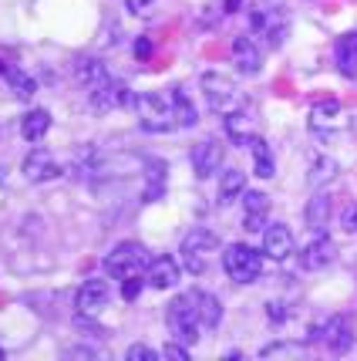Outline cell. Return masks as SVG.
<instances>
[{"instance_id":"cell-1","label":"cell","mask_w":357,"mask_h":361,"mask_svg":"<svg viewBox=\"0 0 357 361\" xmlns=\"http://www.w3.org/2000/svg\"><path fill=\"white\" fill-rule=\"evenodd\" d=\"M202 85V94H206V105L216 111V115H233L246 105V94L239 92V85L219 71H206L199 78Z\"/></svg>"},{"instance_id":"cell-2","label":"cell","mask_w":357,"mask_h":361,"mask_svg":"<svg viewBox=\"0 0 357 361\" xmlns=\"http://www.w3.org/2000/svg\"><path fill=\"white\" fill-rule=\"evenodd\" d=\"M149 264H152V253H149V247L139 243V240H125V243H118V247L105 257V270H108L111 277H118V281H125V277H142V274L149 270Z\"/></svg>"},{"instance_id":"cell-3","label":"cell","mask_w":357,"mask_h":361,"mask_svg":"<svg viewBox=\"0 0 357 361\" xmlns=\"http://www.w3.org/2000/svg\"><path fill=\"white\" fill-rule=\"evenodd\" d=\"M223 270L236 283H253L263 274V253L246 247V243H230L223 250Z\"/></svg>"},{"instance_id":"cell-4","label":"cell","mask_w":357,"mask_h":361,"mask_svg":"<svg viewBox=\"0 0 357 361\" xmlns=\"http://www.w3.org/2000/svg\"><path fill=\"white\" fill-rule=\"evenodd\" d=\"M165 321H169V331L175 341L182 345H196L199 341V314H196V300H192V290L189 294H179V298L169 304L165 311Z\"/></svg>"},{"instance_id":"cell-5","label":"cell","mask_w":357,"mask_h":361,"mask_svg":"<svg viewBox=\"0 0 357 361\" xmlns=\"http://www.w3.org/2000/svg\"><path fill=\"white\" fill-rule=\"evenodd\" d=\"M219 247L216 233H209V230H189L182 236V247H179V264L189 270V274H196L202 277L206 270H209V253Z\"/></svg>"},{"instance_id":"cell-6","label":"cell","mask_w":357,"mask_h":361,"mask_svg":"<svg viewBox=\"0 0 357 361\" xmlns=\"http://www.w3.org/2000/svg\"><path fill=\"white\" fill-rule=\"evenodd\" d=\"M135 109H139V118H142V128H145V132H169V128H175L172 102L162 98V94H156V92L139 94V98H135Z\"/></svg>"},{"instance_id":"cell-7","label":"cell","mask_w":357,"mask_h":361,"mask_svg":"<svg viewBox=\"0 0 357 361\" xmlns=\"http://www.w3.org/2000/svg\"><path fill=\"white\" fill-rule=\"evenodd\" d=\"M347 126H351V118H347V111L341 109V102H334V98L317 102L311 109V128L317 135H337V132H344Z\"/></svg>"},{"instance_id":"cell-8","label":"cell","mask_w":357,"mask_h":361,"mask_svg":"<svg viewBox=\"0 0 357 361\" xmlns=\"http://www.w3.org/2000/svg\"><path fill=\"white\" fill-rule=\"evenodd\" d=\"M249 20H253V31H260V37L266 41V47H280L287 31H290V20L280 14L277 7H256Z\"/></svg>"},{"instance_id":"cell-9","label":"cell","mask_w":357,"mask_h":361,"mask_svg":"<svg viewBox=\"0 0 357 361\" xmlns=\"http://www.w3.org/2000/svg\"><path fill=\"white\" fill-rule=\"evenodd\" d=\"M189 159H192V169H196V176H199V179H206V176H213V173H219V169H223L226 149H223L216 139H202V142H196V145H192Z\"/></svg>"},{"instance_id":"cell-10","label":"cell","mask_w":357,"mask_h":361,"mask_svg":"<svg viewBox=\"0 0 357 361\" xmlns=\"http://www.w3.org/2000/svg\"><path fill=\"white\" fill-rule=\"evenodd\" d=\"M20 173H24L27 183H51V179L61 176V166H58V159L51 156L47 149H34V152H27V159L20 162Z\"/></svg>"},{"instance_id":"cell-11","label":"cell","mask_w":357,"mask_h":361,"mask_svg":"<svg viewBox=\"0 0 357 361\" xmlns=\"http://www.w3.org/2000/svg\"><path fill=\"white\" fill-rule=\"evenodd\" d=\"M122 105H135V94L128 85L122 81H105V85H98L92 92V109L94 111H111V109H122Z\"/></svg>"},{"instance_id":"cell-12","label":"cell","mask_w":357,"mask_h":361,"mask_svg":"<svg viewBox=\"0 0 357 361\" xmlns=\"http://www.w3.org/2000/svg\"><path fill=\"white\" fill-rule=\"evenodd\" d=\"M111 300V290L105 281H98V277H92V281H84L78 287V294H75V307H78V314H98V311H105Z\"/></svg>"},{"instance_id":"cell-13","label":"cell","mask_w":357,"mask_h":361,"mask_svg":"<svg viewBox=\"0 0 357 361\" xmlns=\"http://www.w3.org/2000/svg\"><path fill=\"white\" fill-rule=\"evenodd\" d=\"M145 283H152L156 290H169L179 283V260L169 257V253H158L152 257V264L145 270Z\"/></svg>"},{"instance_id":"cell-14","label":"cell","mask_w":357,"mask_h":361,"mask_svg":"<svg viewBox=\"0 0 357 361\" xmlns=\"http://www.w3.org/2000/svg\"><path fill=\"white\" fill-rule=\"evenodd\" d=\"M320 338L327 341V348H330L334 355L351 351V345H354V328H351V317H347V314L330 317L324 328H320Z\"/></svg>"},{"instance_id":"cell-15","label":"cell","mask_w":357,"mask_h":361,"mask_svg":"<svg viewBox=\"0 0 357 361\" xmlns=\"http://www.w3.org/2000/svg\"><path fill=\"white\" fill-rule=\"evenodd\" d=\"M233 64L239 75H260L263 68V54H260V44L253 37H236L233 41Z\"/></svg>"},{"instance_id":"cell-16","label":"cell","mask_w":357,"mask_h":361,"mask_svg":"<svg viewBox=\"0 0 357 361\" xmlns=\"http://www.w3.org/2000/svg\"><path fill=\"white\" fill-rule=\"evenodd\" d=\"M330 260H334V240L320 230V233H313V240L303 247L300 264H303V270H320V267H327Z\"/></svg>"},{"instance_id":"cell-17","label":"cell","mask_w":357,"mask_h":361,"mask_svg":"<svg viewBox=\"0 0 357 361\" xmlns=\"http://www.w3.org/2000/svg\"><path fill=\"white\" fill-rule=\"evenodd\" d=\"M263 253L270 257V260H287V257L294 253V233H290L287 226H280V223L266 226V233H263Z\"/></svg>"},{"instance_id":"cell-18","label":"cell","mask_w":357,"mask_h":361,"mask_svg":"<svg viewBox=\"0 0 357 361\" xmlns=\"http://www.w3.org/2000/svg\"><path fill=\"white\" fill-rule=\"evenodd\" d=\"M334 61L344 78H357V31H347L334 44Z\"/></svg>"},{"instance_id":"cell-19","label":"cell","mask_w":357,"mask_h":361,"mask_svg":"<svg viewBox=\"0 0 357 361\" xmlns=\"http://www.w3.org/2000/svg\"><path fill=\"white\" fill-rule=\"evenodd\" d=\"M75 81H78L81 88L94 92L98 85L108 81V71H105V64L98 61V58H78V61H75Z\"/></svg>"},{"instance_id":"cell-20","label":"cell","mask_w":357,"mask_h":361,"mask_svg":"<svg viewBox=\"0 0 357 361\" xmlns=\"http://www.w3.org/2000/svg\"><path fill=\"white\" fill-rule=\"evenodd\" d=\"M192 300H196V314H199L202 328H216L223 321V304L213 290H192Z\"/></svg>"},{"instance_id":"cell-21","label":"cell","mask_w":357,"mask_h":361,"mask_svg":"<svg viewBox=\"0 0 357 361\" xmlns=\"http://www.w3.org/2000/svg\"><path fill=\"white\" fill-rule=\"evenodd\" d=\"M330 213H334V200L327 196V192H317L311 203H307V226H311V233H320L327 230V223H330Z\"/></svg>"},{"instance_id":"cell-22","label":"cell","mask_w":357,"mask_h":361,"mask_svg":"<svg viewBox=\"0 0 357 361\" xmlns=\"http://www.w3.org/2000/svg\"><path fill=\"white\" fill-rule=\"evenodd\" d=\"M172 118H175V126L179 128H192L196 122H199V111H196V105L189 102V94L182 92V88H172Z\"/></svg>"},{"instance_id":"cell-23","label":"cell","mask_w":357,"mask_h":361,"mask_svg":"<svg viewBox=\"0 0 357 361\" xmlns=\"http://www.w3.org/2000/svg\"><path fill=\"white\" fill-rule=\"evenodd\" d=\"M47 128H51V111L47 109H34L20 118V135L27 142H41L47 135Z\"/></svg>"},{"instance_id":"cell-24","label":"cell","mask_w":357,"mask_h":361,"mask_svg":"<svg viewBox=\"0 0 357 361\" xmlns=\"http://www.w3.org/2000/svg\"><path fill=\"white\" fill-rule=\"evenodd\" d=\"M226 132H230L233 142H239V145H253V142H256V126H253V118H249L243 109L233 111V115H226Z\"/></svg>"},{"instance_id":"cell-25","label":"cell","mask_w":357,"mask_h":361,"mask_svg":"<svg viewBox=\"0 0 357 361\" xmlns=\"http://www.w3.org/2000/svg\"><path fill=\"white\" fill-rule=\"evenodd\" d=\"M243 189H246V173H239V169L223 173V183H219V192H216L219 206H230L236 196H243Z\"/></svg>"},{"instance_id":"cell-26","label":"cell","mask_w":357,"mask_h":361,"mask_svg":"<svg viewBox=\"0 0 357 361\" xmlns=\"http://www.w3.org/2000/svg\"><path fill=\"white\" fill-rule=\"evenodd\" d=\"M253 169L260 179H273L277 176V162H273V152H270V145L263 139L253 142Z\"/></svg>"},{"instance_id":"cell-27","label":"cell","mask_w":357,"mask_h":361,"mask_svg":"<svg viewBox=\"0 0 357 361\" xmlns=\"http://www.w3.org/2000/svg\"><path fill=\"white\" fill-rule=\"evenodd\" d=\"M165 192V162H149V186H145V192H142V200L145 203H156L158 196Z\"/></svg>"},{"instance_id":"cell-28","label":"cell","mask_w":357,"mask_h":361,"mask_svg":"<svg viewBox=\"0 0 357 361\" xmlns=\"http://www.w3.org/2000/svg\"><path fill=\"white\" fill-rule=\"evenodd\" d=\"M341 173L337 169V162L334 159H327V156H313V162H311V176H307V183L311 186H324V183H330L334 176Z\"/></svg>"},{"instance_id":"cell-29","label":"cell","mask_w":357,"mask_h":361,"mask_svg":"<svg viewBox=\"0 0 357 361\" xmlns=\"http://www.w3.org/2000/svg\"><path fill=\"white\" fill-rule=\"evenodd\" d=\"M7 81H11V92L17 94V98H31L34 92H37V85H34V78L27 75V71H20V68H7Z\"/></svg>"},{"instance_id":"cell-30","label":"cell","mask_w":357,"mask_h":361,"mask_svg":"<svg viewBox=\"0 0 357 361\" xmlns=\"http://www.w3.org/2000/svg\"><path fill=\"white\" fill-rule=\"evenodd\" d=\"M243 209H246V216H266L270 213V196L260 192V189H253V192L243 189Z\"/></svg>"},{"instance_id":"cell-31","label":"cell","mask_w":357,"mask_h":361,"mask_svg":"<svg viewBox=\"0 0 357 361\" xmlns=\"http://www.w3.org/2000/svg\"><path fill=\"white\" fill-rule=\"evenodd\" d=\"M125 355H128V361H156L158 358V351L149 345H132Z\"/></svg>"},{"instance_id":"cell-32","label":"cell","mask_w":357,"mask_h":361,"mask_svg":"<svg viewBox=\"0 0 357 361\" xmlns=\"http://www.w3.org/2000/svg\"><path fill=\"white\" fill-rule=\"evenodd\" d=\"M162 355L169 361H189V345H182V341H172V345L162 348Z\"/></svg>"},{"instance_id":"cell-33","label":"cell","mask_w":357,"mask_h":361,"mask_svg":"<svg viewBox=\"0 0 357 361\" xmlns=\"http://www.w3.org/2000/svg\"><path fill=\"white\" fill-rule=\"evenodd\" d=\"M139 294H142V281H139V277H125V281H122V298L135 300Z\"/></svg>"},{"instance_id":"cell-34","label":"cell","mask_w":357,"mask_h":361,"mask_svg":"<svg viewBox=\"0 0 357 361\" xmlns=\"http://www.w3.org/2000/svg\"><path fill=\"white\" fill-rule=\"evenodd\" d=\"M125 4H128V11H132V14H149L156 0H125Z\"/></svg>"},{"instance_id":"cell-35","label":"cell","mask_w":357,"mask_h":361,"mask_svg":"<svg viewBox=\"0 0 357 361\" xmlns=\"http://www.w3.org/2000/svg\"><path fill=\"white\" fill-rule=\"evenodd\" d=\"M243 226H246L249 233H260L266 226V216H243Z\"/></svg>"},{"instance_id":"cell-36","label":"cell","mask_w":357,"mask_h":361,"mask_svg":"<svg viewBox=\"0 0 357 361\" xmlns=\"http://www.w3.org/2000/svg\"><path fill=\"white\" fill-rule=\"evenodd\" d=\"M266 307H270V311H266V314H270V321H283V317L290 314V311H283V304H280V300H270Z\"/></svg>"},{"instance_id":"cell-37","label":"cell","mask_w":357,"mask_h":361,"mask_svg":"<svg viewBox=\"0 0 357 361\" xmlns=\"http://www.w3.org/2000/svg\"><path fill=\"white\" fill-rule=\"evenodd\" d=\"M344 230H347V233H357V206H351V209L344 213Z\"/></svg>"},{"instance_id":"cell-38","label":"cell","mask_w":357,"mask_h":361,"mask_svg":"<svg viewBox=\"0 0 357 361\" xmlns=\"http://www.w3.org/2000/svg\"><path fill=\"white\" fill-rule=\"evenodd\" d=\"M152 54V37H139V44H135V58H149Z\"/></svg>"},{"instance_id":"cell-39","label":"cell","mask_w":357,"mask_h":361,"mask_svg":"<svg viewBox=\"0 0 357 361\" xmlns=\"http://www.w3.org/2000/svg\"><path fill=\"white\" fill-rule=\"evenodd\" d=\"M243 7V0H226V14H233V11H239Z\"/></svg>"},{"instance_id":"cell-40","label":"cell","mask_w":357,"mask_h":361,"mask_svg":"<svg viewBox=\"0 0 357 361\" xmlns=\"http://www.w3.org/2000/svg\"><path fill=\"white\" fill-rule=\"evenodd\" d=\"M0 75H7V64H4V61H0Z\"/></svg>"},{"instance_id":"cell-41","label":"cell","mask_w":357,"mask_h":361,"mask_svg":"<svg viewBox=\"0 0 357 361\" xmlns=\"http://www.w3.org/2000/svg\"><path fill=\"white\" fill-rule=\"evenodd\" d=\"M0 361H4V348H0Z\"/></svg>"}]
</instances>
